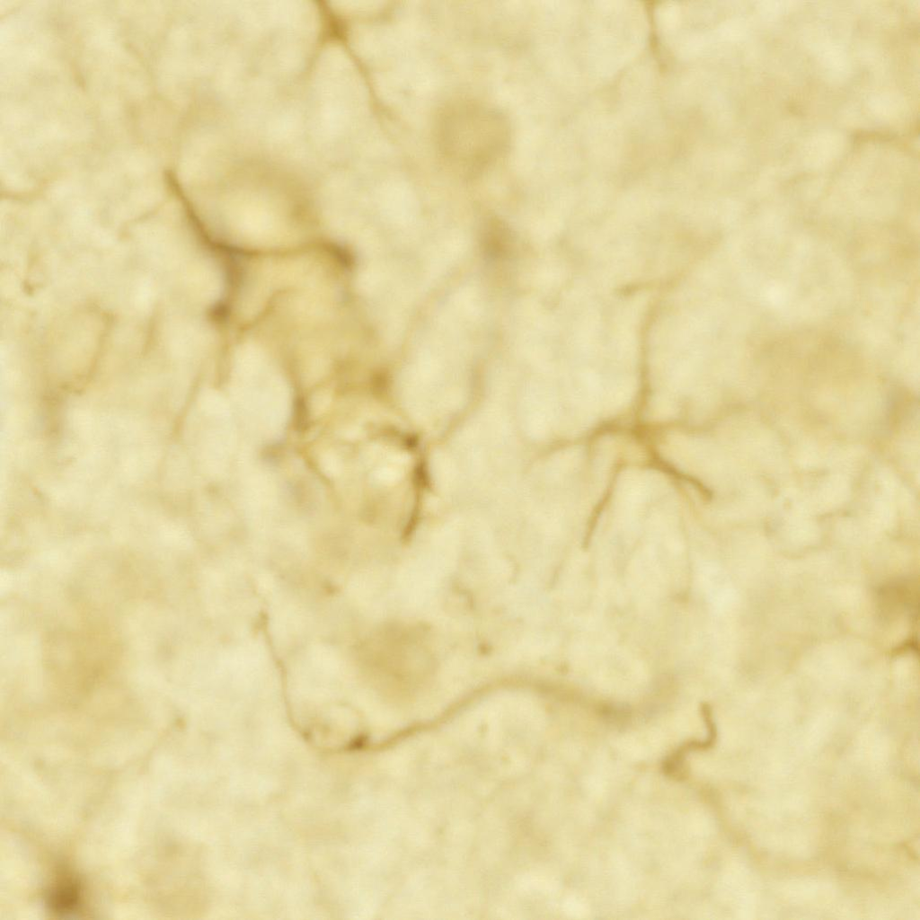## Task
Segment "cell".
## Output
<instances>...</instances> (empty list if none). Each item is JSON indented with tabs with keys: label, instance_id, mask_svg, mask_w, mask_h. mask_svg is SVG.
<instances>
[{
	"label": "cell",
	"instance_id": "6da1fadb",
	"mask_svg": "<svg viewBox=\"0 0 920 920\" xmlns=\"http://www.w3.org/2000/svg\"><path fill=\"white\" fill-rule=\"evenodd\" d=\"M438 149L453 169L476 172L488 169L505 151L509 123L493 107L458 102L444 109L437 126Z\"/></svg>",
	"mask_w": 920,
	"mask_h": 920
},
{
	"label": "cell",
	"instance_id": "7a4b0ae2",
	"mask_svg": "<svg viewBox=\"0 0 920 920\" xmlns=\"http://www.w3.org/2000/svg\"><path fill=\"white\" fill-rule=\"evenodd\" d=\"M49 906L55 912L71 914L80 904V889L77 882L71 879L60 880L52 888L49 896Z\"/></svg>",
	"mask_w": 920,
	"mask_h": 920
}]
</instances>
